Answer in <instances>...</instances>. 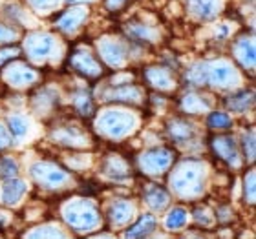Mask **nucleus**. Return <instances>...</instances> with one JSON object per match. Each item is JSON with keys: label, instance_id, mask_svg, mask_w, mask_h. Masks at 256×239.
I'll list each match as a JSON object with an SVG mask.
<instances>
[{"label": "nucleus", "instance_id": "nucleus-1", "mask_svg": "<svg viewBox=\"0 0 256 239\" xmlns=\"http://www.w3.org/2000/svg\"><path fill=\"white\" fill-rule=\"evenodd\" d=\"M68 219L72 223H75L77 227H90L96 223V212L88 210L86 207H80L79 210H74V214H68Z\"/></svg>", "mask_w": 256, "mask_h": 239}, {"label": "nucleus", "instance_id": "nucleus-2", "mask_svg": "<svg viewBox=\"0 0 256 239\" xmlns=\"http://www.w3.org/2000/svg\"><path fill=\"white\" fill-rule=\"evenodd\" d=\"M104 124H106V128L114 133V135H119V133H123L128 130L126 117L121 115V113H114V115H110V117L104 121Z\"/></svg>", "mask_w": 256, "mask_h": 239}, {"label": "nucleus", "instance_id": "nucleus-3", "mask_svg": "<svg viewBox=\"0 0 256 239\" xmlns=\"http://www.w3.org/2000/svg\"><path fill=\"white\" fill-rule=\"evenodd\" d=\"M22 192H24V186H22V183H10V185H6L4 199L8 203L16 201V197L20 196Z\"/></svg>", "mask_w": 256, "mask_h": 239}, {"label": "nucleus", "instance_id": "nucleus-4", "mask_svg": "<svg viewBox=\"0 0 256 239\" xmlns=\"http://www.w3.org/2000/svg\"><path fill=\"white\" fill-rule=\"evenodd\" d=\"M185 210H182V208H176V210H172L170 216H168V219H166V227L168 229H178V227H182L183 223H185Z\"/></svg>", "mask_w": 256, "mask_h": 239}, {"label": "nucleus", "instance_id": "nucleus-5", "mask_svg": "<svg viewBox=\"0 0 256 239\" xmlns=\"http://www.w3.org/2000/svg\"><path fill=\"white\" fill-rule=\"evenodd\" d=\"M52 49V40L48 37H40L37 40V44L32 46V53L33 55H46Z\"/></svg>", "mask_w": 256, "mask_h": 239}, {"label": "nucleus", "instance_id": "nucleus-6", "mask_svg": "<svg viewBox=\"0 0 256 239\" xmlns=\"http://www.w3.org/2000/svg\"><path fill=\"white\" fill-rule=\"evenodd\" d=\"M11 130L15 135H22V133L26 132V121L20 117H13L11 119Z\"/></svg>", "mask_w": 256, "mask_h": 239}, {"label": "nucleus", "instance_id": "nucleus-7", "mask_svg": "<svg viewBox=\"0 0 256 239\" xmlns=\"http://www.w3.org/2000/svg\"><path fill=\"white\" fill-rule=\"evenodd\" d=\"M210 124H220V128H227L229 126V119L227 115H222V113H214L212 117H210Z\"/></svg>", "mask_w": 256, "mask_h": 239}, {"label": "nucleus", "instance_id": "nucleus-8", "mask_svg": "<svg viewBox=\"0 0 256 239\" xmlns=\"http://www.w3.org/2000/svg\"><path fill=\"white\" fill-rule=\"evenodd\" d=\"M10 31H6L4 27H0V40H10Z\"/></svg>", "mask_w": 256, "mask_h": 239}]
</instances>
